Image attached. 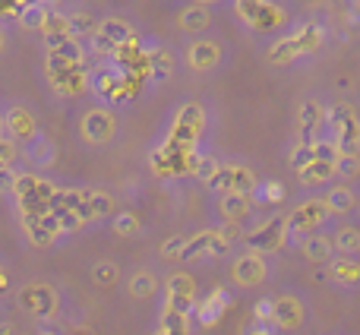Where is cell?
<instances>
[{
	"label": "cell",
	"mask_w": 360,
	"mask_h": 335,
	"mask_svg": "<svg viewBox=\"0 0 360 335\" xmlns=\"http://www.w3.org/2000/svg\"><path fill=\"white\" fill-rule=\"evenodd\" d=\"M60 187L51 177L41 174H19L16 180V206L22 215H44V212H54V196Z\"/></svg>",
	"instance_id": "6da1fadb"
},
{
	"label": "cell",
	"mask_w": 360,
	"mask_h": 335,
	"mask_svg": "<svg viewBox=\"0 0 360 335\" xmlns=\"http://www.w3.org/2000/svg\"><path fill=\"white\" fill-rule=\"evenodd\" d=\"M329 139L342 149V156H360V118L351 105L329 108V120H326Z\"/></svg>",
	"instance_id": "7a4b0ae2"
},
{
	"label": "cell",
	"mask_w": 360,
	"mask_h": 335,
	"mask_svg": "<svg viewBox=\"0 0 360 335\" xmlns=\"http://www.w3.org/2000/svg\"><path fill=\"white\" fill-rule=\"evenodd\" d=\"M319 44H323V29H319V25H313V23H307V25H300L294 35H285L272 51H269V63H275V67L291 63L294 57L319 51Z\"/></svg>",
	"instance_id": "3957f363"
},
{
	"label": "cell",
	"mask_w": 360,
	"mask_h": 335,
	"mask_svg": "<svg viewBox=\"0 0 360 335\" xmlns=\"http://www.w3.org/2000/svg\"><path fill=\"white\" fill-rule=\"evenodd\" d=\"M19 307H22L29 317L48 323V320H54L57 310H60V294H57V288L48 285V282H29V285L19 288Z\"/></svg>",
	"instance_id": "277c9868"
},
{
	"label": "cell",
	"mask_w": 360,
	"mask_h": 335,
	"mask_svg": "<svg viewBox=\"0 0 360 335\" xmlns=\"http://www.w3.org/2000/svg\"><path fill=\"white\" fill-rule=\"evenodd\" d=\"M202 130H205V111H202V105H196V101H186V105L177 108L174 120H171L168 143L184 146V149H193V146L199 143V137H202Z\"/></svg>",
	"instance_id": "5b68a950"
},
{
	"label": "cell",
	"mask_w": 360,
	"mask_h": 335,
	"mask_svg": "<svg viewBox=\"0 0 360 335\" xmlns=\"http://www.w3.org/2000/svg\"><path fill=\"white\" fill-rule=\"evenodd\" d=\"M117 137V114L95 105L79 118V139L86 146H108Z\"/></svg>",
	"instance_id": "8992f818"
},
{
	"label": "cell",
	"mask_w": 360,
	"mask_h": 335,
	"mask_svg": "<svg viewBox=\"0 0 360 335\" xmlns=\"http://www.w3.org/2000/svg\"><path fill=\"white\" fill-rule=\"evenodd\" d=\"M288 237H291L288 215H272L269 222H259L256 228H250L243 234V244H247V250H256V253H275L288 244Z\"/></svg>",
	"instance_id": "52a82bcc"
},
{
	"label": "cell",
	"mask_w": 360,
	"mask_h": 335,
	"mask_svg": "<svg viewBox=\"0 0 360 335\" xmlns=\"http://www.w3.org/2000/svg\"><path fill=\"white\" fill-rule=\"evenodd\" d=\"M329 218H332V212H329V206H326V199L310 196L288 212V231H291V234H304V237L316 234V231L326 228Z\"/></svg>",
	"instance_id": "ba28073f"
},
{
	"label": "cell",
	"mask_w": 360,
	"mask_h": 335,
	"mask_svg": "<svg viewBox=\"0 0 360 335\" xmlns=\"http://www.w3.org/2000/svg\"><path fill=\"white\" fill-rule=\"evenodd\" d=\"M209 190L215 193H250L253 196L259 190V177H256L253 168L247 165H218L215 177L209 180Z\"/></svg>",
	"instance_id": "9c48e42d"
},
{
	"label": "cell",
	"mask_w": 360,
	"mask_h": 335,
	"mask_svg": "<svg viewBox=\"0 0 360 335\" xmlns=\"http://www.w3.org/2000/svg\"><path fill=\"white\" fill-rule=\"evenodd\" d=\"M231 279L237 288H259L269 279V256L256 250H243L231 263Z\"/></svg>",
	"instance_id": "30bf717a"
},
{
	"label": "cell",
	"mask_w": 360,
	"mask_h": 335,
	"mask_svg": "<svg viewBox=\"0 0 360 335\" xmlns=\"http://www.w3.org/2000/svg\"><path fill=\"white\" fill-rule=\"evenodd\" d=\"M133 38H136V29H133L127 19L111 16V19H105V23H98V32L92 35V54L111 57L120 44L133 42Z\"/></svg>",
	"instance_id": "8fae6325"
},
{
	"label": "cell",
	"mask_w": 360,
	"mask_h": 335,
	"mask_svg": "<svg viewBox=\"0 0 360 335\" xmlns=\"http://www.w3.org/2000/svg\"><path fill=\"white\" fill-rule=\"evenodd\" d=\"M231 247H234V244L218 228H205V231H199V234L186 237L184 260H221V256L231 253Z\"/></svg>",
	"instance_id": "7c38bea8"
},
{
	"label": "cell",
	"mask_w": 360,
	"mask_h": 335,
	"mask_svg": "<svg viewBox=\"0 0 360 335\" xmlns=\"http://www.w3.org/2000/svg\"><path fill=\"white\" fill-rule=\"evenodd\" d=\"M275 304V313H272V323L285 332H294V329H304L307 323V301L300 298L297 291H285L278 298H272Z\"/></svg>",
	"instance_id": "4fadbf2b"
},
{
	"label": "cell",
	"mask_w": 360,
	"mask_h": 335,
	"mask_svg": "<svg viewBox=\"0 0 360 335\" xmlns=\"http://www.w3.org/2000/svg\"><path fill=\"white\" fill-rule=\"evenodd\" d=\"M136 89L139 86H133V82L114 67L92 73V92L98 95L101 101H127V99H133Z\"/></svg>",
	"instance_id": "5bb4252c"
},
{
	"label": "cell",
	"mask_w": 360,
	"mask_h": 335,
	"mask_svg": "<svg viewBox=\"0 0 360 335\" xmlns=\"http://www.w3.org/2000/svg\"><path fill=\"white\" fill-rule=\"evenodd\" d=\"M165 307L171 310H184V313H196V279L190 272H174L168 275L165 285Z\"/></svg>",
	"instance_id": "9a60e30c"
},
{
	"label": "cell",
	"mask_w": 360,
	"mask_h": 335,
	"mask_svg": "<svg viewBox=\"0 0 360 335\" xmlns=\"http://www.w3.org/2000/svg\"><path fill=\"white\" fill-rule=\"evenodd\" d=\"M326 120H329V111L319 105L316 99H307L297 111V127H300V143L304 146H313L316 139H323V130H326Z\"/></svg>",
	"instance_id": "2e32d148"
},
{
	"label": "cell",
	"mask_w": 360,
	"mask_h": 335,
	"mask_svg": "<svg viewBox=\"0 0 360 335\" xmlns=\"http://www.w3.org/2000/svg\"><path fill=\"white\" fill-rule=\"evenodd\" d=\"M215 212H218V218H221V225H237V228H240V225L253 215V196H250V193H218Z\"/></svg>",
	"instance_id": "e0dca14e"
},
{
	"label": "cell",
	"mask_w": 360,
	"mask_h": 335,
	"mask_svg": "<svg viewBox=\"0 0 360 335\" xmlns=\"http://www.w3.org/2000/svg\"><path fill=\"white\" fill-rule=\"evenodd\" d=\"M22 228L35 247H51L57 237L63 234V225L57 212H44V215H22Z\"/></svg>",
	"instance_id": "ac0fdd59"
},
{
	"label": "cell",
	"mask_w": 360,
	"mask_h": 335,
	"mask_svg": "<svg viewBox=\"0 0 360 335\" xmlns=\"http://www.w3.org/2000/svg\"><path fill=\"white\" fill-rule=\"evenodd\" d=\"M4 130H6V137L16 139V143H32V139H38L35 114L22 105H13L10 111L4 114Z\"/></svg>",
	"instance_id": "d6986e66"
},
{
	"label": "cell",
	"mask_w": 360,
	"mask_h": 335,
	"mask_svg": "<svg viewBox=\"0 0 360 335\" xmlns=\"http://www.w3.org/2000/svg\"><path fill=\"white\" fill-rule=\"evenodd\" d=\"M221 63V44L212 42V38H199V42L186 44V67L196 70V73H209Z\"/></svg>",
	"instance_id": "ffe728a7"
},
{
	"label": "cell",
	"mask_w": 360,
	"mask_h": 335,
	"mask_svg": "<svg viewBox=\"0 0 360 335\" xmlns=\"http://www.w3.org/2000/svg\"><path fill=\"white\" fill-rule=\"evenodd\" d=\"M300 256H304L307 263H313V266H329V263L338 256L335 244H332V234H326V231L307 234L304 241H300Z\"/></svg>",
	"instance_id": "44dd1931"
},
{
	"label": "cell",
	"mask_w": 360,
	"mask_h": 335,
	"mask_svg": "<svg viewBox=\"0 0 360 335\" xmlns=\"http://www.w3.org/2000/svg\"><path fill=\"white\" fill-rule=\"evenodd\" d=\"M82 215L86 222H105V218H114L117 215V199L111 196L108 190H86V203H82Z\"/></svg>",
	"instance_id": "7402d4cb"
},
{
	"label": "cell",
	"mask_w": 360,
	"mask_h": 335,
	"mask_svg": "<svg viewBox=\"0 0 360 335\" xmlns=\"http://www.w3.org/2000/svg\"><path fill=\"white\" fill-rule=\"evenodd\" d=\"M326 275H329V282H335V285H342V288H357L360 285V256L338 253L335 260L326 266Z\"/></svg>",
	"instance_id": "603a6c76"
},
{
	"label": "cell",
	"mask_w": 360,
	"mask_h": 335,
	"mask_svg": "<svg viewBox=\"0 0 360 335\" xmlns=\"http://www.w3.org/2000/svg\"><path fill=\"white\" fill-rule=\"evenodd\" d=\"M158 288H162V282H158V275L152 272V269H133L130 279H127V294H130L133 301H152L158 294Z\"/></svg>",
	"instance_id": "cb8c5ba5"
},
{
	"label": "cell",
	"mask_w": 360,
	"mask_h": 335,
	"mask_svg": "<svg viewBox=\"0 0 360 335\" xmlns=\"http://www.w3.org/2000/svg\"><path fill=\"white\" fill-rule=\"evenodd\" d=\"M247 23H250V29H256V32H272L288 23V13H285V6H278L275 0H262L259 10H256Z\"/></svg>",
	"instance_id": "d4e9b609"
},
{
	"label": "cell",
	"mask_w": 360,
	"mask_h": 335,
	"mask_svg": "<svg viewBox=\"0 0 360 335\" xmlns=\"http://www.w3.org/2000/svg\"><path fill=\"white\" fill-rule=\"evenodd\" d=\"M335 165H338V162H329V158H313L310 165L297 171V180H300L304 187H326L332 177H338Z\"/></svg>",
	"instance_id": "484cf974"
},
{
	"label": "cell",
	"mask_w": 360,
	"mask_h": 335,
	"mask_svg": "<svg viewBox=\"0 0 360 335\" xmlns=\"http://www.w3.org/2000/svg\"><path fill=\"white\" fill-rule=\"evenodd\" d=\"M177 25L184 32H202V29H209L212 25V13H209V6H202V4H190V6H184L180 10V16H177Z\"/></svg>",
	"instance_id": "4316f807"
},
{
	"label": "cell",
	"mask_w": 360,
	"mask_h": 335,
	"mask_svg": "<svg viewBox=\"0 0 360 335\" xmlns=\"http://www.w3.org/2000/svg\"><path fill=\"white\" fill-rule=\"evenodd\" d=\"M323 199H326V206H329L332 215H348V212H354V206H357L354 190H351V187H345V184L329 187V193H326Z\"/></svg>",
	"instance_id": "83f0119b"
},
{
	"label": "cell",
	"mask_w": 360,
	"mask_h": 335,
	"mask_svg": "<svg viewBox=\"0 0 360 335\" xmlns=\"http://www.w3.org/2000/svg\"><path fill=\"white\" fill-rule=\"evenodd\" d=\"M332 244H335V253L360 256V228H354V225H342V228L332 231Z\"/></svg>",
	"instance_id": "f1b7e54d"
},
{
	"label": "cell",
	"mask_w": 360,
	"mask_h": 335,
	"mask_svg": "<svg viewBox=\"0 0 360 335\" xmlns=\"http://www.w3.org/2000/svg\"><path fill=\"white\" fill-rule=\"evenodd\" d=\"M149 76L155 82H165L174 76V57L165 48H149Z\"/></svg>",
	"instance_id": "f546056e"
},
{
	"label": "cell",
	"mask_w": 360,
	"mask_h": 335,
	"mask_svg": "<svg viewBox=\"0 0 360 335\" xmlns=\"http://www.w3.org/2000/svg\"><path fill=\"white\" fill-rule=\"evenodd\" d=\"M89 275H92V282L98 288H114L120 282V266L117 263H111V260H98V263H92Z\"/></svg>",
	"instance_id": "4dcf8cb0"
},
{
	"label": "cell",
	"mask_w": 360,
	"mask_h": 335,
	"mask_svg": "<svg viewBox=\"0 0 360 335\" xmlns=\"http://www.w3.org/2000/svg\"><path fill=\"white\" fill-rule=\"evenodd\" d=\"M95 32H98V23H95L86 10L70 13V38H73V42H82V38H89V42H92Z\"/></svg>",
	"instance_id": "1f68e13d"
},
{
	"label": "cell",
	"mask_w": 360,
	"mask_h": 335,
	"mask_svg": "<svg viewBox=\"0 0 360 335\" xmlns=\"http://www.w3.org/2000/svg\"><path fill=\"white\" fill-rule=\"evenodd\" d=\"M29 158H32V162H35V165H41V168L54 165V158H57L54 143H51L48 137H38V139H32V143H29Z\"/></svg>",
	"instance_id": "d6a6232c"
},
{
	"label": "cell",
	"mask_w": 360,
	"mask_h": 335,
	"mask_svg": "<svg viewBox=\"0 0 360 335\" xmlns=\"http://www.w3.org/2000/svg\"><path fill=\"white\" fill-rule=\"evenodd\" d=\"M224 304H228V298H224V291H215L209 301H205L202 307H196V317H199V323H202V326H209L215 317H221Z\"/></svg>",
	"instance_id": "836d02e7"
},
{
	"label": "cell",
	"mask_w": 360,
	"mask_h": 335,
	"mask_svg": "<svg viewBox=\"0 0 360 335\" xmlns=\"http://www.w3.org/2000/svg\"><path fill=\"white\" fill-rule=\"evenodd\" d=\"M111 228H114V234H120V237H133L139 228H143V225H139L136 212H124V209H120L117 215L111 218Z\"/></svg>",
	"instance_id": "e575fe53"
},
{
	"label": "cell",
	"mask_w": 360,
	"mask_h": 335,
	"mask_svg": "<svg viewBox=\"0 0 360 335\" xmlns=\"http://www.w3.org/2000/svg\"><path fill=\"white\" fill-rule=\"evenodd\" d=\"M48 13L51 10H48V6H41V4H25L22 10H19V23H22L25 29H35V25L41 29L44 19H48Z\"/></svg>",
	"instance_id": "d590c367"
},
{
	"label": "cell",
	"mask_w": 360,
	"mask_h": 335,
	"mask_svg": "<svg viewBox=\"0 0 360 335\" xmlns=\"http://www.w3.org/2000/svg\"><path fill=\"white\" fill-rule=\"evenodd\" d=\"M184 250H186V234H174L162 244V260H184Z\"/></svg>",
	"instance_id": "8d00e7d4"
},
{
	"label": "cell",
	"mask_w": 360,
	"mask_h": 335,
	"mask_svg": "<svg viewBox=\"0 0 360 335\" xmlns=\"http://www.w3.org/2000/svg\"><path fill=\"white\" fill-rule=\"evenodd\" d=\"M19 158V143L10 137H0V168H13Z\"/></svg>",
	"instance_id": "74e56055"
},
{
	"label": "cell",
	"mask_w": 360,
	"mask_h": 335,
	"mask_svg": "<svg viewBox=\"0 0 360 335\" xmlns=\"http://www.w3.org/2000/svg\"><path fill=\"white\" fill-rule=\"evenodd\" d=\"M335 171H338V177L354 180L360 174V156H342L338 158V165H335Z\"/></svg>",
	"instance_id": "f35d334b"
},
{
	"label": "cell",
	"mask_w": 360,
	"mask_h": 335,
	"mask_svg": "<svg viewBox=\"0 0 360 335\" xmlns=\"http://www.w3.org/2000/svg\"><path fill=\"white\" fill-rule=\"evenodd\" d=\"M316 158V152H313V146H304V143H297V149L291 152V168L294 171H300V168H307Z\"/></svg>",
	"instance_id": "ab89813d"
},
{
	"label": "cell",
	"mask_w": 360,
	"mask_h": 335,
	"mask_svg": "<svg viewBox=\"0 0 360 335\" xmlns=\"http://www.w3.org/2000/svg\"><path fill=\"white\" fill-rule=\"evenodd\" d=\"M16 180L19 174L13 168H0V196H13L16 193Z\"/></svg>",
	"instance_id": "60d3db41"
},
{
	"label": "cell",
	"mask_w": 360,
	"mask_h": 335,
	"mask_svg": "<svg viewBox=\"0 0 360 335\" xmlns=\"http://www.w3.org/2000/svg\"><path fill=\"white\" fill-rule=\"evenodd\" d=\"M259 4L262 0H234V10H237V16L240 19H250L256 10H259Z\"/></svg>",
	"instance_id": "b9f144b4"
},
{
	"label": "cell",
	"mask_w": 360,
	"mask_h": 335,
	"mask_svg": "<svg viewBox=\"0 0 360 335\" xmlns=\"http://www.w3.org/2000/svg\"><path fill=\"white\" fill-rule=\"evenodd\" d=\"M10 291V275H6V269L0 266V294H6Z\"/></svg>",
	"instance_id": "7bdbcfd3"
},
{
	"label": "cell",
	"mask_w": 360,
	"mask_h": 335,
	"mask_svg": "<svg viewBox=\"0 0 360 335\" xmlns=\"http://www.w3.org/2000/svg\"><path fill=\"white\" fill-rule=\"evenodd\" d=\"M351 16H354V19L360 16V0H351Z\"/></svg>",
	"instance_id": "ee69618b"
},
{
	"label": "cell",
	"mask_w": 360,
	"mask_h": 335,
	"mask_svg": "<svg viewBox=\"0 0 360 335\" xmlns=\"http://www.w3.org/2000/svg\"><path fill=\"white\" fill-rule=\"evenodd\" d=\"M6 48V35H4V29H0V51Z\"/></svg>",
	"instance_id": "f6af8a7d"
},
{
	"label": "cell",
	"mask_w": 360,
	"mask_h": 335,
	"mask_svg": "<svg viewBox=\"0 0 360 335\" xmlns=\"http://www.w3.org/2000/svg\"><path fill=\"white\" fill-rule=\"evenodd\" d=\"M196 4H202V6H209V4H215V0H196Z\"/></svg>",
	"instance_id": "bcb514c9"
},
{
	"label": "cell",
	"mask_w": 360,
	"mask_h": 335,
	"mask_svg": "<svg viewBox=\"0 0 360 335\" xmlns=\"http://www.w3.org/2000/svg\"><path fill=\"white\" fill-rule=\"evenodd\" d=\"M155 335H171V332H162V329H158V332H155Z\"/></svg>",
	"instance_id": "7dc6e473"
},
{
	"label": "cell",
	"mask_w": 360,
	"mask_h": 335,
	"mask_svg": "<svg viewBox=\"0 0 360 335\" xmlns=\"http://www.w3.org/2000/svg\"><path fill=\"white\" fill-rule=\"evenodd\" d=\"M0 127H4V118H0Z\"/></svg>",
	"instance_id": "c3c4849f"
},
{
	"label": "cell",
	"mask_w": 360,
	"mask_h": 335,
	"mask_svg": "<svg viewBox=\"0 0 360 335\" xmlns=\"http://www.w3.org/2000/svg\"><path fill=\"white\" fill-rule=\"evenodd\" d=\"M48 335H54V332H48Z\"/></svg>",
	"instance_id": "681fc988"
}]
</instances>
